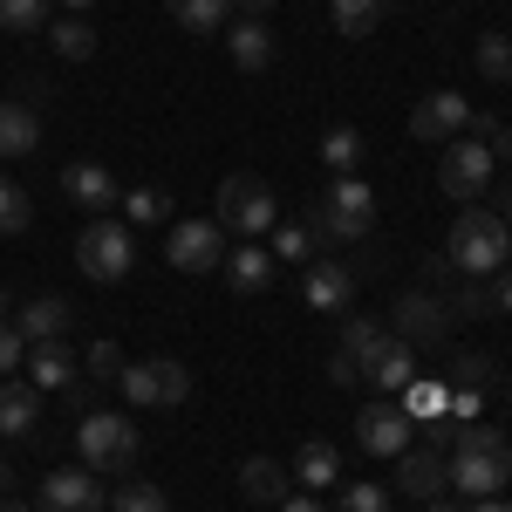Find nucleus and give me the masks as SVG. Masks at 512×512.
<instances>
[{"label":"nucleus","mask_w":512,"mask_h":512,"mask_svg":"<svg viewBox=\"0 0 512 512\" xmlns=\"http://www.w3.org/2000/svg\"><path fill=\"white\" fill-rule=\"evenodd\" d=\"M55 21V0H0V28L7 35H41Z\"/></svg>","instance_id":"nucleus-29"},{"label":"nucleus","mask_w":512,"mask_h":512,"mask_svg":"<svg viewBox=\"0 0 512 512\" xmlns=\"http://www.w3.org/2000/svg\"><path fill=\"white\" fill-rule=\"evenodd\" d=\"M451 301L431 294V287H410V294H396L390 308V335L396 342H410V349H444V335H451Z\"/></svg>","instance_id":"nucleus-7"},{"label":"nucleus","mask_w":512,"mask_h":512,"mask_svg":"<svg viewBox=\"0 0 512 512\" xmlns=\"http://www.w3.org/2000/svg\"><path fill=\"white\" fill-rule=\"evenodd\" d=\"M485 294H492V315H512V267H499L485 280Z\"/></svg>","instance_id":"nucleus-42"},{"label":"nucleus","mask_w":512,"mask_h":512,"mask_svg":"<svg viewBox=\"0 0 512 512\" xmlns=\"http://www.w3.org/2000/svg\"><path fill=\"white\" fill-rule=\"evenodd\" d=\"M219 41H226V55H233V62L246 69V76L274 69V28H267V21H246V14H233Z\"/></svg>","instance_id":"nucleus-19"},{"label":"nucleus","mask_w":512,"mask_h":512,"mask_svg":"<svg viewBox=\"0 0 512 512\" xmlns=\"http://www.w3.org/2000/svg\"><path fill=\"white\" fill-rule=\"evenodd\" d=\"M41 151V110L21 96H0V158H35Z\"/></svg>","instance_id":"nucleus-22"},{"label":"nucleus","mask_w":512,"mask_h":512,"mask_svg":"<svg viewBox=\"0 0 512 512\" xmlns=\"http://www.w3.org/2000/svg\"><path fill=\"white\" fill-rule=\"evenodd\" d=\"M55 55H62V62H89V55H96V28H89L82 14H62V21H55Z\"/></svg>","instance_id":"nucleus-31"},{"label":"nucleus","mask_w":512,"mask_h":512,"mask_svg":"<svg viewBox=\"0 0 512 512\" xmlns=\"http://www.w3.org/2000/svg\"><path fill=\"white\" fill-rule=\"evenodd\" d=\"M274 267H280V260L267 253V246H260V239H239V246H226V260H219L226 287H233V294H246V301L274 287Z\"/></svg>","instance_id":"nucleus-15"},{"label":"nucleus","mask_w":512,"mask_h":512,"mask_svg":"<svg viewBox=\"0 0 512 512\" xmlns=\"http://www.w3.org/2000/svg\"><path fill=\"white\" fill-rule=\"evenodd\" d=\"M315 226H308V219H294V226H274V260H301V267H308V260H315Z\"/></svg>","instance_id":"nucleus-35"},{"label":"nucleus","mask_w":512,"mask_h":512,"mask_svg":"<svg viewBox=\"0 0 512 512\" xmlns=\"http://www.w3.org/2000/svg\"><path fill=\"white\" fill-rule=\"evenodd\" d=\"M103 506H110V492H103V472H89V465H55L35 499V512H103Z\"/></svg>","instance_id":"nucleus-12"},{"label":"nucleus","mask_w":512,"mask_h":512,"mask_svg":"<svg viewBox=\"0 0 512 512\" xmlns=\"http://www.w3.org/2000/svg\"><path fill=\"white\" fill-rule=\"evenodd\" d=\"M335 512H390V492H383V485H369V478H355V485H342Z\"/></svg>","instance_id":"nucleus-38"},{"label":"nucleus","mask_w":512,"mask_h":512,"mask_svg":"<svg viewBox=\"0 0 512 512\" xmlns=\"http://www.w3.org/2000/svg\"><path fill=\"white\" fill-rule=\"evenodd\" d=\"M465 123H472V103H465L458 89H437V96H424V103L410 110V137L444 151L451 137H465Z\"/></svg>","instance_id":"nucleus-13"},{"label":"nucleus","mask_w":512,"mask_h":512,"mask_svg":"<svg viewBox=\"0 0 512 512\" xmlns=\"http://www.w3.org/2000/svg\"><path fill=\"white\" fill-rule=\"evenodd\" d=\"M444 478L465 499H492L512 485V444H485V451H444Z\"/></svg>","instance_id":"nucleus-10"},{"label":"nucleus","mask_w":512,"mask_h":512,"mask_svg":"<svg viewBox=\"0 0 512 512\" xmlns=\"http://www.w3.org/2000/svg\"><path fill=\"white\" fill-rule=\"evenodd\" d=\"M492 144L485 137H451L444 151H437V192L458 198V205H478V198L492 192Z\"/></svg>","instance_id":"nucleus-5"},{"label":"nucleus","mask_w":512,"mask_h":512,"mask_svg":"<svg viewBox=\"0 0 512 512\" xmlns=\"http://www.w3.org/2000/svg\"><path fill=\"white\" fill-rule=\"evenodd\" d=\"M82 369H89L96 383H117V376H123V349L110 342V335H103V342H89V355H82Z\"/></svg>","instance_id":"nucleus-39"},{"label":"nucleus","mask_w":512,"mask_h":512,"mask_svg":"<svg viewBox=\"0 0 512 512\" xmlns=\"http://www.w3.org/2000/svg\"><path fill=\"white\" fill-rule=\"evenodd\" d=\"M28 383H35L41 396H62L76 390V355H69V342H28Z\"/></svg>","instance_id":"nucleus-20"},{"label":"nucleus","mask_w":512,"mask_h":512,"mask_svg":"<svg viewBox=\"0 0 512 512\" xmlns=\"http://www.w3.org/2000/svg\"><path fill=\"white\" fill-rule=\"evenodd\" d=\"M76 444H82V465L89 472H130L137 451H144V437H137V424L123 410H89L76 424Z\"/></svg>","instance_id":"nucleus-4"},{"label":"nucleus","mask_w":512,"mask_h":512,"mask_svg":"<svg viewBox=\"0 0 512 512\" xmlns=\"http://www.w3.org/2000/svg\"><path fill=\"white\" fill-rule=\"evenodd\" d=\"M69 321H76V308H69L62 294H41V301H28V308L14 315V328H21L28 342H62V335H69Z\"/></svg>","instance_id":"nucleus-23"},{"label":"nucleus","mask_w":512,"mask_h":512,"mask_svg":"<svg viewBox=\"0 0 512 512\" xmlns=\"http://www.w3.org/2000/svg\"><path fill=\"white\" fill-rule=\"evenodd\" d=\"M472 62H478L485 82H512V35H478Z\"/></svg>","instance_id":"nucleus-33"},{"label":"nucleus","mask_w":512,"mask_h":512,"mask_svg":"<svg viewBox=\"0 0 512 512\" xmlns=\"http://www.w3.org/2000/svg\"><path fill=\"white\" fill-rule=\"evenodd\" d=\"M62 192H69V205H82V212H96V219H103V212H117V178H110V171H103V164H89V158H76L69 164V171H62Z\"/></svg>","instance_id":"nucleus-18"},{"label":"nucleus","mask_w":512,"mask_h":512,"mask_svg":"<svg viewBox=\"0 0 512 512\" xmlns=\"http://www.w3.org/2000/svg\"><path fill=\"white\" fill-rule=\"evenodd\" d=\"M0 512H35V506H28V499H14V492H7V499H0Z\"/></svg>","instance_id":"nucleus-49"},{"label":"nucleus","mask_w":512,"mask_h":512,"mask_svg":"<svg viewBox=\"0 0 512 512\" xmlns=\"http://www.w3.org/2000/svg\"><path fill=\"white\" fill-rule=\"evenodd\" d=\"M403 410H410L417 424H431V417H451V383H437V376H417V383L403 390Z\"/></svg>","instance_id":"nucleus-28"},{"label":"nucleus","mask_w":512,"mask_h":512,"mask_svg":"<svg viewBox=\"0 0 512 512\" xmlns=\"http://www.w3.org/2000/svg\"><path fill=\"white\" fill-rule=\"evenodd\" d=\"M55 7H69V14H89V7H96V0H55Z\"/></svg>","instance_id":"nucleus-50"},{"label":"nucleus","mask_w":512,"mask_h":512,"mask_svg":"<svg viewBox=\"0 0 512 512\" xmlns=\"http://www.w3.org/2000/svg\"><path fill=\"white\" fill-rule=\"evenodd\" d=\"M280 512H328V506H321L315 492H287V499H280Z\"/></svg>","instance_id":"nucleus-43"},{"label":"nucleus","mask_w":512,"mask_h":512,"mask_svg":"<svg viewBox=\"0 0 512 512\" xmlns=\"http://www.w3.org/2000/svg\"><path fill=\"white\" fill-rule=\"evenodd\" d=\"M110 512H171V499H164V485H151V478H123L117 492H110Z\"/></svg>","instance_id":"nucleus-30"},{"label":"nucleus","mask_w":512,"mask_h":512,"mask_svg":"<svg viewBox=\"0 0 512 512\" xmlns=\"http://www.w3.org/2000/svg\"><path fill=\"white\" fill-rule=\"evenodd\" d=\"M465 512H512V506L499 499V492H492V499H465Z\"/></svg>","instance_id":"nucleus-46"},{"label":"nucleus","mask_w":512,"mask_h":512,"mask_svg":"<svg viewBox=\"0 0 512 512\" xmlns=\"http://www.w3.org/2000/svg\"><path fill=\"white\" fill-rule=\"evenodd\" d=\"M239 492H246L253 506H280V499L294 492V472L274 465V458H246V465H239Z\"/></svg>","instance_id":"nucleus-24"},{"label":"nucleus","mask_w":512,"mask_h":512,"mask_svg":"<svg viewBox=\"0 0 512 512\" xmlns=\"http://www.w3.org/2000/svg\"><path fill=\"white\" fill-rule=\"evenodd\" d=\"M362 383H369L376 396H403L410 383H417V349H410V342H396L390 328H383V342L362 355Z\"/></svg>","instance_id":"nucleus-14"},{"label":"nucleus","mask_w":512,"mask_h":512,"mask_svg":"<svg viewBox=\"0 0 512 512\" xmlns=\"http://www.w3.org/2000/svg\"><path fill=\"white\" fill-rule=\"evenodd\" d=\"M14 485H21V472H14V465H7V458H0V499H7V492H14Z\"/></svg>","instance_id":"nucleus-48"},{"label":"nucleus","mask_w":512,"mask_h":512,"mask_svg":"<svg viewBox=\"0 0 512 512\" xmlns=\"http://www.w3.org/2000/svg\"><path fill=\"white\" fill-rule=\"evenodd\" d=\"M41 431V390L28 376H0V437H35Z\"/></svg>","instance_id":"nucleus-21"},{"label":"nucleus","mask_w":512,"mask_h":512,"mask_svg":"<svg viewBox=\"0 0 512 512\" xmlns=\"http://www.w3.org/2000/svg\"><path fill=\"white\" fill-rule=\"evenodd\" d=\"M21 362H28V335H21V328H14V321L0 315V376H14V369H21Z\"/></svg>","instance_id":"nucleus-40"},{"label":"nucleus","mask_w":512,"mask_h":512,"mask_svg":"<svg viewBox=\"0 0 512 512\" xmlns=\"http://www.w3.org/2000/svg\"><path fill=\"white\" fill-rule=\"evenodd\" d=\"M164 14H171L185 35H226V21H233V0H164Z\"/></svg>","instance_id":"nucleus-26"},{"label":"nucleus","mask_w":512,"mask_h":512,"mask_svg":"<svg viewBox=\"0 0 512 512\" xmlns=\"http://www.w3.org/2000/svg\"><path fill=\"white\" fill-rule=\"evenodd\" d=\"M76 267L96 287H117V280H130V267H137V233L123 226L117 212H103V219H89L76 239Z\"/></svg>","instance_id":"nucleus-2"},{"label":"nucleus","mask_w":512,"mask_h":512,"mask_svg":"<svg viewBox=\"0 0 512 512\" xmlns=\"http://www.w3.org/2000/svg\"><path fill=\"white\" fill-rule=\"evenodd\" d=\"M117 390L130 410H158V403H185L192 396V369L185 362H171V355H158V362H123Z\"/></svg>","instance_id":"nucleus-8"},{"label":"nucleus","mask_w":512,"mask_h":512,"mask_svg":"<svg viewBox=\"0 0 512 512\" xmlns=\"http://www.w3.org/2000/svg\"><path fill=\"white\" fill-rule=\"evenodd\" d=\"M328 383H335V390H349V383H362V362H355V355H328Z\"/></svg>","instance_id":"nucleus-41"},{"label":"nucleus","mask_w":512,"mask_h":512,"mask_svg":"<svg viewBox=\"0 0 512 512\" xmlns=\"http://www.w3.org/2000/svg\"><path fill=\"white\" fill-rule=\"evenodd\" d=\"M308 226H315V239L355 246V239H369V226H376V192H369L362 178H335L328 198L308 212Z\"/></svg>","instance_id":"nucleus-3"},{"label":"nucleus","mask_w":512,"mask_h":512,"mask_svg":"<svg viewBox=\"0 0 512 512\" xmlns=\"http://www.w3.org/2000/svg\"><path fill=\"white\" fill-rule=\"evenodd\" d=\"M164 205H171V198L151 192V185H137V192H123V198H117L123 226H158V219H164Z\"/></svg>","instance_id":"nucleus-34"},{"label":"nucleus","mask_w":512,"mask_h":512,"mask_svg":"<svg viewBox=\"0 0 512 512\" xmlns=\"http://www.w3.org/2000/svg\"><path fill=\"white\" fill-rule=\"evenodd\" d=\"M342 478V451L328 444V437H308L301 451H294V485H308V492H328Z\"/></svg>","instance_id":"nucleus-25"},{"label":"nucleus","mask_w":512,"mask_h":512,"mask_svg":"<svg viewBox=\"0 0 512 512\" xmlns=\"http://www.w3.org/2000/svg\"><path fill=\"white\" fill-rule=\"evenodd\" d=\"M355 444H362L369 458H403V451L417 444V417L403 410V396H376V403H362V417H355Z\"/></svg>","instance_id":"nucleus-9"},{"label":"nucleus","mask_w":512,"mask_h":512,"mask_svg":"<svg viewBox=\"0 0 512 512\" xmlns=\"http://www.w3.org/2000/svg\"><path fill=\"white\" fill-rule=\"evenodd\" d=\"M164 260H171L178 274H212V267L226 260V226H219V219H178L171 239H164Z\"/></svg>","instance_id":"nucleus-11"},{"label":"nucleus","mask_w":512,"mask_h":512,"mask_svg":"<svg viewBox=\"0 0 512 512\" xmlns=\"http://www.w3.org/2000/svg\"><path fill=\"white\" fill-rule=\"evenodd\" d=\"M424 512H465V499H444L437 492V499H424Z\"/></svg>","instance_id":"nucleus-47"},{"label":"nucleus","mask_w":512,"mask_h":512,"mask_svg":"<svg viewBox=\"0 0 512 512\" xmlns=\"http://www.w3.org/2000/svg\"><path fill=\"white\" fill-rule=\"evenodd\" d=\"M390 465H396V492H403V499H437V492L451 485V478H444V451H437V444H410V451H403V458H390Z\"/></svg>","instance_id":"nucleus-17"},{"label":"nucleus","mask_w":512,"mask_h":512,"mask_svg":"<svg viewBox=\"0 0 512 512\" xmlns=\"http://www.w3.org/2000/svg\"><path fill=\"white\" fill-rule=\"evenodd\" d=\"M28 219H35V205H28V192H21L14 178H0V239L28 233Z\"/></svg>","instance_id":"nucleus-36"},{"label":"nucleus","mask_w":512,"mask_h":512,"mask_svg":"<svg viewBox=\"0 0 512 512\" xmlns=\"http://www.w3.org/2000/svg\"><path fill=\"white\" fill-rule=\"evenodd\" d=\"M280 0H233V14H246V21H267Z\"/></svg>","instance_id":"nucleus-44"},{"label":"nucleus","mask_w":512,"mask_h":512,"mask_svg":"<svg viewBox=\"0 0 512 512\" xmlns=\"http://www.w3.org/2000/svg\"><path fill=\"white\" fill-rule=\"evenodd\" d=\"M444 260L465 280H492L512 260V226L492 212V205H465L451 219V239H444Z\"/></svg>","instance_id":"nucleus-1"},{"label":"nucleus","mask_w":512,"mask_h":512,"mask_svg":"<svg viewBox=\"0 0 512 512\" xmlns=\"http://www.w3.org/2000/svg\"><path fill=\"white\" fill-rule=\"evenodd\" d=\"M383 7H390V0H328V14H335V28H342L349 41H362V35H369Z\"/></svg>","instance_id":"nucleus-32"},{"label":"nucleus","mask_w":512,"mask_h":512,"mask_svg":"<svg viewBox=\"0 0 512 512\" xmlns=\"http://www.w3.org/2000/svg\"><path fill=\"white\" fill-rule=\"evenodd\" d=\"M376 342H383V321H369V315H342V355H355V362H362V355L376 349Z\"/></svg>","instance_id":"nucleus-37"},{"label":"nucleus","mask_w":512,"mask_h":512,"mask_svg":"<svg viewBox=\"0 0 512 512\" xmlns=\"http://www.w3.org/2000/svg\"><path fill=\"white\" fill-rule=\"evenodd\" d=\"M301 294H308V308H321V315H342V308L355 301V274L342 267V260L315 253V260H308V274H301Z\"/></svg>","instance_id":"nucleus-16"},{"label":"nucleus","mask_w":512,"mask_h":512,"mask_svg":"<svg viewBox=\"0 0 512 512\" xmlns=\"http://www.w3.org/2000/svg\"><path fill=\"white\" fill-rule=\"evenodd\" d=\"M321 164H328L335 178H355V164H362V130H355V123H328V137H321Z\"/></svg>","instance_id":"nucleus-27"},{"label":"nucleus","mask_w":512,"mask_h":512,"mask_svg":"<svg viewBox=\"0 0 512 512\" xmlns=\"http://www.w3.org/2000/svg\"><path fill=\"white\" fill-rule=\"evenodd\" d=\"M0 315H7V294H0Z\"/></svg>","instance_id":"nucleus-51"},{"label":"nucleus","mask_w":512,"mask_h":512,"mask_svg":"<svg viewBox=\"0 0 512 512\" xmlns=\"http://www.w3.org/2000/svg\"><path fill=\"white\" fill-rule=\"evenodd\" d=\"M274 192L253 178V171H233V178H219V226L239 239H260V233H274Z\"/></svg>","instance_id":"nucleus-6"},{"label":"nucleus","mask_w":512,"mask_h":512,"mask_svg":"<svg viewBox=\"0 0 512 512\" xmlns=\"http://www.w3.org/2000/svg\"><path fill=\"white\" fill-rule=\"evenodd\" d=\"M485 144H492V158H506V164H512V130H506V123H499V130H492Z\"/></svg>","instance_id":"nucleus-45"}]
</instances>
